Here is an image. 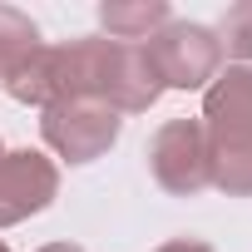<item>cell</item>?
Here are the masks:
<instances>
[{"mask_svg":"<svg viewBox=\"0 0 252 252\" xmlns=\"http://www.w3.org/2000/svg\"><path fill=\"white\" fill-rule=\"evenodd\" d=\"M168 20H173V10L163 0H104L99 5V25L119 45H149Z\"/></svg>","mask_w":252,"mask_h":252,"instance_id":"obj_6","label":"cell"},{"mask_svg":"<svg viewBox=\"0 0 252 252\" xmlns=\"http://www.w3.org/2000/svg\"><path fill=\"white\" fill-rule=\"evenodd\" d=\"M154 252H218L213 242H203V237H168L163 247H154Z\"/></svg>","mask_w":252,"mask_h":252,"instance_id":"obj_10","label":"cell"},{"mask_svg":"<svg viewBox=\"0 0 252 252\" xmlns=\"http://www.w3.org/2000/svg\"><path fill=\"white\" fill-rule=\"evenodd\" d=\"M149 173L173 198H198L208 188V134L198 119H168L149 139Z\"/></svg>","mask_w":252,"mask_h":252,"instance_id":"obj_3","label":"cell"},{"mask_svg":"<svg viewBox=\"0 0 252 252\" xmlns=\"http://www.w3.org/2000/svg\"><path fill=\"white\" fill-rule=\"evenodd\" d=\"M144 50H149L163 89H208L222 69V45L198 20H168Z\"/></svg>","mask_w":252,"mask_h":252,"instance_id":"obj_2","label":"cell"},{"mask_svg":"<svg viewBox=\"0 0 252 252\" xmlns=\"http://www.w3.org/2000/svg\"><path fill=\"white\" fill-rule=\"evenodd\" d=\"M208 188L252 198V139H208Z\"/></svg>","mask_w":252,"mask_h":252,"instance_id":"obj_7","label":"cell"},{"mask_svg":"<svg viewBox=\"0 0 252 252\" xmlns=\"http://www.w3.org/2000/svg\"><path fill=\"white\" fill-rule=\"evenodd\" d=\"M203 134L208 139H252V64H227L203 89Z\"/></svg>","mask_w":252,"mask_h":252,"instance_id":"obj_5","label":"cell"},{"mask_svg":"<svg viewBox=\"0 0 252 252\" xmlns=\"http://www.w3.org/2000/svg\"><path fill=\"white\" fill-rule=\"evenodd\" d=\"M0 154H5V149H0Z\"/></svg>","mask_w":252,"mask_h":252,"instance_id":"obj_13","label":"cell"},{"mask_svg":"<svg viewBox=\"0 0 252 252\" xmlns=\"http://www.w3.org/2000/svg\"><path fill=\"white\" fill-rule=\"evenodd\" d=\"M0 252H10V247H5V242H0Z\"/></svg>","mask_w":252,"mask_h":252,"instance_id":"obj_12","label":"cell"},{"mask_svg":"<svg viewBox=\"0 0 252 252\" xmlns=\"http://www.w3.org/2000/svg\"><path fill=\"white\" fill-rule=\"evenodd\" d=\"M35 45H45V40H40V30L30 25V15H20V10H10V5H0V74L15 69Z\"/></svg>","mask_w":252,"mask_h":252,"instance_id":"obj_8","label":"cell"},{"mask_svg":"<svg viewBox=\"0 0 252 252\" xmlns=\"http://www.w3.org/2000/svg\"><path fill=\"white\" fill-rule=\"evenodd\" d=\"M218 45L222 55H232L237 64H252V0H237V5L218 20Z\"/></svg>","mask_w":252,"mask_h":252,"instance_id":"obj_9","label":"cell"},{"mask_svg":"<svg viewBox=\"0 0 252 252\" xmlns=\"http://www.w3.org/2000/svg\"><path fill=\"white\" fill-rule=\"evenodd\" d=\"M124 134V119L94 99H69V104H50L40 109V139L55 158L64 163H94L104 158Z\"/></svg>","mask_w":252,"mask_h":252,"instance_id":"obj_1","label":"cell"},{"mask_svg":"<svg viewBox=\"0 0 252 252\" xmlns=\"http://www.w3.org/2000/svg\"><path fill=\"white\" fill-rule=\"evenodd\" d=\"M60 198V163L40 149L0 154V227H15Z\"/></svg>","mask_w":252,"mask_h":252,"instance_id":"obj_4","label":"cell"},{"mask_svg":"<svg viewBox=\"0 0 252 252\" xmlns=\"http://www.w3.org/2000/svg\"><path fill=\"white\" fill-rule=\"evenodd\" d=\"M40 252H84V247H74V242H45Z\"/></svg>","mask_w":252,"mask_h":252,"instance_id":"obj_11","label":"cell"}]
</instances>
